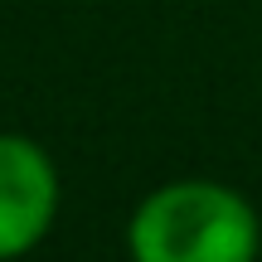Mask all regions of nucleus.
<instances>
[{"instance_id":"obj_1","label":"nucleus","mask_w":262,"mask_h":262,"mask_svg":"<svg viewBox=\"0 0 262 262\" xmlns=\"http://www.w3.org/2000/svg\"><path fill=\"white\" fill-rule=\"evenodd\" d=\"M131 253L141 262H248L257 253V219L233 189L180 180L136 209Z\"/></svg>"},{"instance_id":"obj_2","label":"nucleus","mask_w":262,"mask_h":262,"mask_svg":"<svg viewBox=\"0 0 262 262\" xmlns=\"http://www.w3.org/2000/svg\"><path fill=\"white\" fill-rule=\"evenodd\" d=\"M58 204L49 156L25 136H0V257H15L44 238Z\"/></svg>"}]
</instances>
